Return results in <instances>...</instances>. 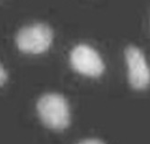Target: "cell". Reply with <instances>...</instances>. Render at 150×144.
Returning a JSON list of instances; mask_svg holds the SVG:
<instances>
[{
  "label": "cell",
  "instance_id": "5",
  "mask_svg": "<svg viewBox=\"0 0 150 144\" xmlns=\"http://www.w3.org/2000/svg\"><path fill=\"white\" fill-rule=\"evenodd\" d=\"M76 144H106V143L103 140L97 138H89V139H84Z\"/></svg>",
  "mask_w": 150,
  "mask_h": 144
},
{
  "label": "cell",
  "instance_id": "4",
  "mask_svg": "<svg viewBox=\"0 0 150 144\" xmlns=\"http://www.w3.org/2000/svg\"><path fill=\"white\" fill-rule=\"evenodd\" d=\"M127 65V77L136 90H145L150 86V68L142 51L136 46H128L125 51Z\"/></svg>",
  "mask_w": 150,
  "mask_h": 144
},
{
  "label": "cell",
  "instance_id": "1",
  "mask_svg": "<svg viewBox=\"0 0 150 144\" xmlns=\"http://www.w3.org/2000/svg\"><path fill=\"white\" fill-rule=\"evenodd\" d=\"M38 116L47 128L61 131L71 124V111L66 98L57 93L42 96L36 105Z\"/></svg>",
  "mask_w": 150,
  "mask_h": 144
},
{
  "label": "cell",
  "instance_id": "3",
  "mask_svg": "<svg viewBox=\"0 0 150 144\" xmlns=\"http://www.w3.org/2000/svg\"><path fill=\"white\" fill-rule=\"evenodd\" d=\"M70 60L75 71L86 77H98L105 70L100 54L87 44L75 46L71 52Z\"/></svg>",
  "mask_w": 150,
  "mask_h": 144
},
{
  "label": "cell",
  "instance_id": "6",
  "mask_svg": "<svg viewBox=\"0 0 150 144\" xmlns=\"http://www.w3.org/2000/svg\"><path fill=\"white\" fill-rule=\"evenodd\" d=\"M7 79V74L3 68V66L0 64V86H2Z\"/></svg>",
  "mask_w": 150,
  "mask_h": 144
},
{
  "label": "cell",
  "instance_id": "2",
  "mask_svg": "<svg viewBox=\"0 0 150 144\" xmlns=\"http://www.w3.org/2000/svg\"><path fill=\"white\" fill-rule=\"evenodd\" d=\"M52 39V31L47 25L34 24L21 29L16 41L21 51L28 54H40L50 48Z\"/></svg>",
  "mask_w": 150,
  "mask_h": 144
}]
</instances>
